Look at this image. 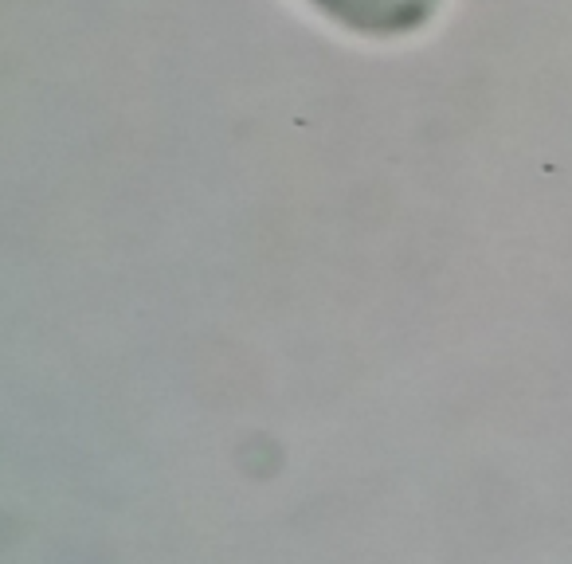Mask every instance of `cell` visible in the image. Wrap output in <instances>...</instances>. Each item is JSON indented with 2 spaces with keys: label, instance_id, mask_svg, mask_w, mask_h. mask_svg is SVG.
I'll return each instance as SVG.
<instances>
[{
  "label": "cell",
  "instance_id": "obj_1",
  "mask_svg": "<svg viewBox=\"0 0 572 564\" xmlns=\"http://www.w3.org/2000/svg\"><path fill=\"white\" fill-rule=\"evenodd\" d=\"M341 24L357 28L369 36H396L423 24L436 8V0H314Z\"/></svg>",
  "mask_w": 572,
  "mask_h": 564
}]
</instances>
